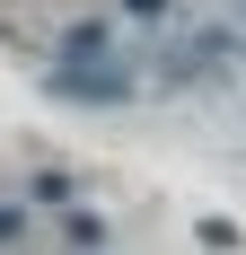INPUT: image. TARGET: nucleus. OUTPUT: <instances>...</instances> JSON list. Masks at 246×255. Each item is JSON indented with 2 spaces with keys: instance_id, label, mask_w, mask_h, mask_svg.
I'll list each match as a JSON object with an SVG mask.
<instances>
[{
  "instance_id": "nucleus-1",
  "label": "nucleus",
  "mask_w": 246,
  "mask_h": 255,
  "mask_svg": "<svg viewBox=\"0 0 246 255\" xmlns=\"http://www.w3.org/2000/svg\"><path fill=\"white\" fill-rule=\"evenodd\" d=\"M44 88H53V97H71V106H123V97H132V71H123V62L62 71V62H53V71H44Z\"/></svg>"
},
{
  "instance_id": "nucleus-2",
  "label": "nucleus",
  "mask_w": 246,
  "mask_h": 255,
  "mask_svg": "<svg viewBox=\"0 0 246 255\" xmlns=\"http://www.w3.org/2000/svg\"><path fill=\"white\" fill-rule=\"evenodd\" d=\"M18 229H26V220H18V203H0V247H18Z\"/></svg>"
}]
</instances>
